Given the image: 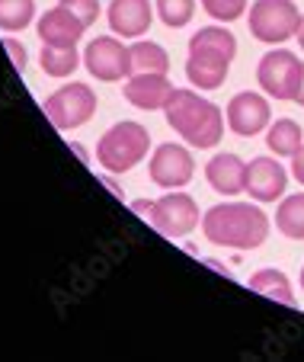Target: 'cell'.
<instances>
[{"label": "cell", "mask_w": 304, "mask_h": 362, "mask_svg": "<svg viewBox=\"0 0 304 362\" xmlns=\"http://www.w3.org/2000/svg\"><path fill=\"white\" fill-rule=\"evenodd\" d=\"M269 215L250 202H221L202 215V234L209 244L230 250H257L269 238Z\"/></svg>", "instance_id": "cell-1"}, {"label": "cell", "mask_w": 304, "mask_h": 362, "mask_svg": "<svg viewBox=\"0 0 304 362\" xmlns=\"http://www.w3.org/2000/svg\"><path fill=\"white\" fill-rule=\"evenodd\" d=\"M163 116H167L170 129H176V135L182 141L199 151L218 148L224 138V122H228L215 103L186 87H173L167 106H163Z\"/></svg>", "instance_id": "cell-2"}, {"label": "cell", "mask_w": 304, "mask_h": 362, "mask_svg": "<svg viewBox=\"0 0 304 362\" xmlns=\"http://www.w3.org/2000/svg\"><path fill=\"white\" fill-rule=\"evenodd\" d=\"M234 55H237V39L228 26H202L189 39L186 77H189V83L199 90L224 87Z\"/></svg>", "instance_id": "cell-3"}, {"label": "cell", "mask_w": 304, "mask_h": 362, "mask_svg": "<svg viewBox=\"0 0 304 362\" xmlns=\"http://www.w3.org/2000/svg\"><path fill=\"white\" fill-rule=\"evenodd\" d=\"M151 154V132L141 122L122 119L112 129L103 132L96 141V160L106 173H129Z\"/></svg>", "instance_id": "cell-4"}, {"label": "cell", "mask_w": 304, "mask_h": 362, "mask_svg": "<svg viewBox=\"0 0 304 362\" xmlns=\"http://www.w3.org/2000/svg\"><path fill=\"white\" fill-rule=\"evenodd\" d=\"M247 26L263 45H282L298 35L301 10L295 7V0H257L247 13Z\"/></svg>", "instance_id": "cell-5"}, {"label": "cell", "mask_w": 304, "mask_h": 362, "mask_svg": "<svg viewBox=\"0 0 304 362\" xmlns=\"http://www.w3.org/2000/svg\"><path fill=\"white\" fill-rule=\"evenodd\" d=\"M96 93L90 83L83 81H71L64 87H58L52 96L45 100V116L52 119L54 129L61 132H71V129H81L87 125L90 119L96 116Z\"/></svg>", "instance_id": "cell-6"}, {"label": "cell", "mask_w": 304, "mask_h": 362, "mask_svg": "<svg viewBox=\"0 0 304 362\" xmlns=\"http://www.w3.org/2000/svg\"><path fill=\"white\" fill-rule=\"evenodd\" d=\"M301 74H304V64L295 52H285V48H276V52H266L259 58V68H257V81L259 90L266 96L279 103H295L298 87H301Z\"/></svg>", "instance_id": "cell-7"}, {"label": "cell", "mask_w": 304, "mask_h": 362, "mask_svg": "<svg viewBox=\"0 0 304 362\" xmlns=\"http://www.w3.org/2000/svg\"><path fill=\"white\" fill-rule=\"evenodd\" d=\"M199 221H202L199 202L182 189H167L151 209V225L163 238H186L199 228Z\"/></svg>", "instance_id": "cell-8"}, {"label": "cell", "mask_w": 304, "mask_h": 362, "mask_svg": "<svg viewBox=\"0 0 304 362\" xmlns=\"http://www.w3.org/2000/svg\"><path fill=\"white\" fill-rule=\"evenodd\" d=\"M83 64H87L90 77L96 81L115 83L122 77H131V52L129 45H122L115 35H96L83 48Z\"/></svg>", "instance_id": "cell-9"}, {"label": "cell", "mask_w": 304, "mask_h": 362, "mask_svg": "<svg viewBox=\"0 0 304 362\" xmlns=\"http://www.w3.org/2000/svg\"><path fill=\"white\" fill-rule=\"evenodd\" d=\"M224 119H228V129L240 138H257L259 132L269 129L272 122V110L269 100L263 93H253V90H240V93L230 96L228 110H224Z\"/></svg>", "instance_id": "cell-10"}, {"label": "cell", "mask_w": 304, "mask_h": 362, "mask_svg": "<svg viewBox=\"0 0 304 362\" xmlns=\"http://www.w3.org/2000/svg\"><path fill=\"white\" fill-rule=\"evenodd\" d=\"M148 173H151V180H154L160 189H182V186L196 177V160H192L189 148L167 141V144H160V148L151 154Z\"/></svg>", "instance_id": "cell-11"}, {"label": "cell", "mask_w": 304, "mask_h": 362, "mask_svg": "<svg viewBox=\"0 0 304 362\" xmlns=\"http://www.w3.org/2000/svg\"><path fill=\"white\" fill-rule=\"evenodd\" d=\"M285 186H288V170L279 164V158L259 154L247 164V192L253 202H276L285 196Z\"/></svg>", "instance_id": "cell-12"}, {"label": "cell", "mask_w": 304, "mask_h": 362, "mask_svg": "<svg viewBox=\"0 0 304 362\" xmlns=\"http://www.w3.org/2000/svg\"><path fill=\"white\" fill-rule=\"evenodd\" d=\"M109 26L122 39H141L154 23V7L151 0H112L106 10Z\"/></svg>", "instance_id": "cell-13"}, {"label": "cell", "mask_w": 304, "mask_h": 362, "mask_svg": "<svg viewBox=\"0 0 304 362\" xmlns=\"http://www.w3.org/2000/svg\"><path fill=\"white\" fill-rule=\"evenodd\" d=\"M205 180L218 196H240L247 192V160H240L237 154H215V158L205 164Z\"/></svg>", "instance_id": "cell-14"}, {"label": "cell", "mask_w": 304, "mask_h": 362, "mask_svg": "<svg viewBox=\"0 0 304 362\" xmlns=\"http://www.w3.org/2000/svg\"><path fill=\"white\" fill-rule=\"evenodd\" d=\"M39 39L42 45H77V42L83 39V33H87V26H83L81 20H77L74 13H71L64 4H58V7L45 10V13L39 16Z\"/></svg>", "instance_id": "cell-15"}, {"label": "cell", "mask_w": 304, "mask_h": 362, "mask_svg": "<svg viewBox=\"0 0 304 362\" xmlns=\"http://www.w3.org/2000/svg\"><path fill=\"white\" fill-rule=\"evenodd\" d=\"M125 100L135 106V110H144V112H154V110H163L173 93V83L167 81V74H131L122 87Z\"/></svg>", "instance_id": "cell-16"}, {"label": "cell", "mask_w": 304, "mask_h": 362, "mask_svg": "<svg viewBox=\"0 0 304 362\" xmlns=\"http://www.w3.org/2000/svg\"><path fill=\"white\" fill-rule=\"evenodd\" d=\"M247 286H250V292L263 295V298H272V301H279V305L295 308V288H291L288 276H285L282 269H276V267L257 269V273L250 276V282H247Z\"/></svg>", "instance_id": "cell-17"}, {"label": "cell", "mask_w": 304, "mask_h": 362, "mask_svg": "<svg viewBox=\"0 0 304 362\" xmlns=\"http://www.w3.org/2000/svg\"><path fill=\"white\" fill-rule=\"evenodd\" d=\"M266 148L276 154V158H291L304 148V132L295 119H276L266 129Z\"/></svg>", "instance_id": "cell-18"}, {"label": "cell", "mask_w": 304, "mask_h": 362, "mask_svg": "<svg viewBox=\"0 0 304 362\" xmlns=\"http://www.w3.org/2000/svg\"><path fill=\"white\" fill-rule=\"evenodd\" d=\"M129 52H131V74H167L170 71L167 48L157 45V42L135 39L129 45Z\"/></svg>", "instance_id": "cell-19"}, {"label": "cell", "mask_w": 304, "mask_h": 362, "mask_svg": "<svg viewBox=\"0 0 304 362\" xmlns=\"http://www.w3.org/2000/svg\"><path fill=\"white\" fill-rule=\"evenodd\" d=\"M276 228L282 238L304 240V192L282 196V202H279V209H276Z\"/></svg>", "instance_id": "cell-20"}, {"label": "cell", "mask_w": 304, "mask_h": 362, "mask_svg": "<svg viewBox=\"0 0 304 362\" xmlns=\"http://www.w3.org/2000/svg\"><path fill=\"white\" fill-rule=\"evenodd\" d=\"M39 62L48 77H71L81 68V52H77V45H42Z\"/></svg>", "instance_id": "cell-21"}, {"label": "cell", "mask_w": 304, "mask_h": 362, "mask_svg": "<svg viewBox=\"0 0 304 362\" xmlns=\"http://www.w3.org/2000/svg\"><path fill=\"white\" fill-rule=\"evenodd\" d=\"M35 20V0H0V29L23 33Z\"/></svg>", "instance_id": "cell-22"}, {"label": "cell", "mask_w": 304, "mask_h": 362, "mask_svg": "<svg viewBox=\"0 0 304 362\" xmlns=\"http://www.w3.org/2000/svg\"><path fill=\"white\" fill-rule=\"evenodd\" d=\"M154 13L160 16L163 26L182 29L196 13V0H154Z\"/></svg>", "instance_id": "cell-23"}, {"label": "cell", "mask_w": 304, "mask_h": 362, "mask_svg": "<svg viewBox=\"0 0 304 362\" xmlns=\"http://www.w3.org/2000/svg\"><path fill=\"white\" fill-rule=\"evenodd\" d=\"M202 10L215 23H234L247 13V0H202Z\"/></svg>", "instance_id": "cell-24"}, {"label": "cell", "mask_w": 304, "mask_h": 362, "mask_svg": "<svg viewBox=\"0 0 304 362\" xmlns=\"http://www.w3.org/2000/svg\"><path fill=\"white\" fill-rule=\"evenodd\" d=\"M61 4H64V7H68L87 29L93 26L96 16H100V0H61Z\"/></svg>", "instance_id": "cell-25"}, {"label": "cell", "mask_w": 304, "mask_h": 362, "mask_svg": "<svg viewBox=\"0 0 304 362\" xmlns=\"http://www.w3.org/2000/svg\"><path fill=\"white\" fill-rule=\"evenodd\" d=\"M4 48H7L10 58H13V68L23 74V71H26V64H29V55H26V48H23V42H16V39H10V35H7V39H4Z\"/></svg>", "instance_id": "cell-26"}, {"label": "cell", "mask_w": 304, "mask_h": 362, "mask_svg": "<svg viewBox=\"0 0 304 362\" xmlns=\"http://www.w3.org/2000/svg\"><path fill=\"white\" fill-rule=\"evenodd\" d=\"M291 177L304 186V148L298 151V154H291Z\"/></svg>", "instance_id": "cell-27"}, {"label": "cell", "mask_w": 304, "mask_h": 362, "mask_svg": "<svg viewBox=\"0 0 304 362\" xmlns=\"http://www.w3.org/2000/svg\"><path fill=\"white\" fill-rule=\"evenodd\" d=\"M151 209H154V202H151V199H138V202H135V212L144 215V218H151Z\"/></svg>", "instance_id": "cell-28"}, {"label": "cell", "mask_w": 304, "mask_h": 362, "mask_svg": "<svg viewBox=\"0 0 304 362\" xmlns=\"http://www.w3.org/2000/svg\"><path fill=\"white\" fill-rule=\"evenodd\" d=\"M71 151H74L77 158L83 160V164H90V154H87V148H83V144H77V141H71Z\"/></svg>", "instance_id": "cell-29"}, {"label": "cell", "mask_w": 304, "mask_h": 362, "mask_svg": "<svg viewBox=\"0 0 304 362\" xmlns=\"http://www.w3.org/2000/svg\"><path fill=\"white\" fill-rule=\"evenodd\" d=\"M298 106H304V74H301V87H298V96H295Z\"/></svg>", "instance_id": "cell-30"}, {"label": "cell", "mask_w": 304, "mask_h": 362, "mask_svg": "<svg viewBox=\"0 0 304 362\" xmlns=\"http://www.w3.org/2000/svg\"><path fill=\"white\" fill-rule=\"evenodd\" d=\"M298 42H301V52H304V16H301V26H298Z\"/></svg>", "instance_id": "cell-31"}, {"label": "cell", "mask_w": 304, "mask_h": 362, "mask_svg": "<svg viewBox=\"0 0 304 362\" xmlns=\"http://www.w3.org/2000/svg\"><path fill=\"white\" fill-rule=\"evenodd\" d=\"M301 288H304V267H301Z\"/></svg>", "instance_id": "cell-32"}]
</instances>
